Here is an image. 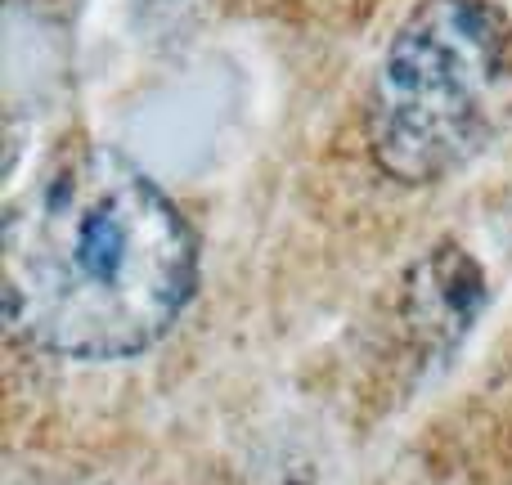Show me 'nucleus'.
<instances>
[{
	"label": "nucleus",
	"mask_w": 512,
	"mask_h": 485,
	"mask_svg": "<svg viewBox=\"0 0 512 485\" xmlns=\"http://www.w3.org/2000/svg\"><path fill=\"white\" fill-rule=\"evenodd\" d=\"M508 45V18L490 0H423L373 72V162L400 185H432L463 167L490 131Z\"/></svg>",
	"instance_id": "2"
},
{
	"label": "nucleus",
	"mask_w": 512,
	"mask_h": 485,
	"mask_svg": "<svg viewBox=\"0 0 512 485\" xmlns=\"http://www.w3.org/2000/svg\"><path fill=\"white\" fill-rule=\"evenodd\" d=\"M0 270L14 337L63 360H126L189 306L198 247L126 153L68 144L9 203Z\"/></svg>",
	"instance_id": "1"
}]
</instances>
